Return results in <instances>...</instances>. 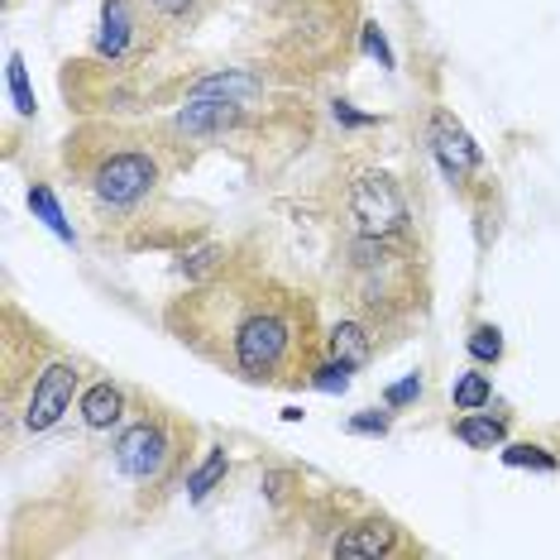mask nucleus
<instances>
[{"label": "nucleus", "instance_id": "obj_1", "mask_svg": "<svg viewBox=\"0 0 560 560\" xmlns=\"http://www.w3.org/2000/svg\"><path fill=\"white\" fill-rule=\"evenodd\" d=\"M292 346V326L278 312H254L240 322L235 330V364L245 369L249 378H273L278 364L288 360Z\"/></svg>", "mask_w": 560, "mask_h": 560}, {"label": "nucleus", "instance_id": "obj_2", "mask_svg": "<svg viewBox=\"0 0 560 560\" xmlns=\"http://www.w3.org/2000/svg\"><path fill=\"white\" fill-rule=\"evenodd\" d=\"M350 215H354V225H360V235L388 240L407 225V201H402L398 187H393V177L364 173L350 192Z\"/></svg>", "mask_w": 560, "mask_h": 560}, {"label": "nucleus", "instance_id": "obj_3", "mask_svg": "<svg viewBox=\"0 0 560 560\" xmlns=\"http://www.w3.org/2000/svg\"><path fill=\"white\" fill-rule=\"evenodd\" d=\"M159 183V168L149 154H110L96 168V197L110 201V207H130Z\"/></svg>", "mask_w": 560, "mask_h": 560}, {"label": "nucleus", "instance_id": "obj_4", "mask_svg": "<svg viewBox=\"0 0 560 560\" xmlns=\"http://www.w3.org/2000/svg\"><path fill=\"white\" fill-rule=\"evenodd\" d=\"M72 393H78V369L72 364H48L34 384V398H30V412H24V427L30 431H48L58 427V417L72 407Z\"/></svg>", "mask_w": 560, "mask_h": 560}, {"label": "nucleus", "instance_id": "obj_5", "mask_svg": "<svg viewBox=\"0 0 560 560\" xmlns=\"http://www.w3.org/2000/svg\"><path fill=\"white\" fill-rule=\"evenodd\" d=\"M163 460H168V441H163V431L149 427V422L130 427L120 436V445H116V465L130 479H154L163 469Z\"/></svg>", "mask_w": 560, "mask_h": 560}, {"label": "nucleus", "instance_id": "obj_6", "mask_svg": "<svg viewBox=\"0 0 560 560\" xmlns=\"http://www.w3.org/2000/svg\"><path fill=\"white\" fill-rule=\"evenodd\" d=\"M431 149H436V159H441V168H445V177H451V183H465V177L479 168L475 139H469L451 116H436V120H431Z\"/></svg>", "mask_w": 560, "mask_h": 560}, {"label": "nucleus", "instance_id": "obj_7", "mask_svg": "<svg viewBox=\"0 0 560 560\" xmlns=\"http://www.w3.org/2000/svg\"><path fill=\"white\" fill-rule=\"evenodd\" d=\"M231 125H240V101H225V96H187L183 116H177L183 135H221Z\"/></svg>", "mask_w": 560, "mask_h": 560}, {"label": "nucleus", "instance_id": "obj_8", "mask_svg": "<svg viewBox=\"0 0 560 560\" xmlns=\"http://www.w3.org/2000/svg\"><path fill=\"white\" fill-rule=\"evenodd\" d=\"M398 546V532L388 522H360L336 541V556H388Z\"/></svg>", "mask_w": 560, "mask_h": 560}, {"label": "nucleus", "instance_id": "obj_9", "mask_svg": "<svg viewBox=\"0 0 560 560\" xmlns=\"http://www.w3.org/2000/svg\"><path fill=\"white\" fill-rule=\"evenodd\" d=\"M125 44H130V10H125V0H106V5H101L96 54L101 58H120Z\"/></svg>", "mask_w": 560, "mask_h": 560}, {"label": "nucleus", "instance_id": "obj_10", "mask_svg": "<svg viewBox=\"0 0 560 560\" xmlns=\"http://www.w3.org/2000/svg\"><path fill=\"white\" fill-rule=\"evenodd\" d=\"M120 412H125V398H120L116 384H96L82 398V422L92 427V431H110V427L120 422Z\"/></svg>", "mask_w": 560, "mask_h": 560}, {"label": "nucleus", "instance_id": "obj_11", "mask_svg": "<svg viewBox=\"0 0 560 560\" xmlns=\"http://www.w3.org/2000/svg\"><path fill=\"white\" fill-rule=\"evenodd\" d=\"M259 92V82L249 78V72H215V78H201L197 86H192V96H225V101H245Z\"/></svg>", "mask_w": 560, "mask_h": 560}, {"label": "nucleus", "instance_id": "obj_12", "mask_svg": "<svg viewBox=\"0 0 560 560\" xmlns=\"http://www.w3.org/2000/svg\"><path fill=\"white\" fill-rule=\"evenodd\" d=\"M330 360L336 364H346V369H360L369 360V336H364V326H336L330 330Z\"/></svg>", "mask_w": 560, "mask_h": 560}, {"label": "nucleus", "instance_id": "obj_13", "mask_svg": "<svg viewBox=\"0 0 560 560\" xmlns=\"http://www.w3.org/2000/svg\"><path fill=\"white\" fill-rule=\"evenodd\" d=\"M455 436H460L465 445H475V451H493V445H503L508 427L499 422V417H465V422L455 427Z\"/></svg>", "mask_w": 560, "mask_h": 560}, {"label": "nucleus", "instance_id": "obj_14", "mask_svg": "<svg viewBox=\"0 0 560 560\" xmlns=\"http://www.w3.org/2000/svg\"><path fill=\"white\" fill-rule=\"evenodd\" d=\"M30 207H34V215H39L48 231H54L58 240H68V245H72V225L62 221V207H58V197L48 192V187H34V192H30Z\"/></svg>", "mask_w": 560, "mask_h": 560}, {"label": "nucleus", "instance_id": "obj_15", "mask_svg": "<svg viewBox=\"0 0 560 560\" xmlns=\"http://www.w3.org/2000/svg\"><path fill=\"white\" fill-rule=\"evenodd\" d=\"M5 78H10V96H15V110H20V116H34V86H30V72H24V58H20V54H10Z\"/></svg>", "mask_w": 560, "mask_h": 560}, {"label": "nucleus", "instance_id": "obj_16", "mask_svg": "<svg viewBox=\"0 0 560 560\" xmlns=\"http://www.w3.org/2000/svg\"><path fill=\"white\" fill-rule=\"evenodd\" d=\"M489 398H493V388L483 374H465L460 384H455V407H460V412H479Z\"/></svg>", "mask_w": 560, "mask_h": 560}, {"label": "nucleus", "instance_id": "obj_17", "mask_svg": "<svg viewBox=\"0 0 560 560\" xmlns=\"http://www.w3.org/2000/svg\"><path fill=\"white\" fill-rule=\"evenodd\" d=\"M221 475H225V451H211V460L201 465L192 479H187V493H192V503L207 499V493L215 489V479H221Z\"/></svg>", "mask_w": 560, "mask_h": 560}, {"label": "nucleus", "instance_id": "obj_18", "mask_svg": "<svg viewBox=\"0 0 560 560\" xmlns=\"http://www.w3.org/2000/svg\"><path fill=\"white\" fill-rule=\"evenodd\" d=\"M469 354H475V360H499L503 354V336H499V326H479L475 336H469Z\"/></svg>", "mask_w": 560, "mask_h": 560}, {"label": "nucleus", "instance_id": "obj_19", "mask_svg": "<svg viewBox=\"0 0 560 560\" xmlns=\"http://www.w3.org/2000/svg\"><path fill=\"white\" fill-rule=\"evenodd\" d=\"M312 388H322V393H346V388H350V369L336 364V360L322 364V369L312 374Z\"/></svg>", "mask_w": 560, "mask_h": 560}, {"label": "nucleus", "instance_id": "obj_20", "mask_svg": "<svg viewBox=\"0 0 560 560\" xmlns=\"http://www.w3.org/2000/svg\"><path fill=\"white\" fill-rule=\"evenodd\" d=\"M508 465H537V469H556V460L541 451V445H508L503 451Z\"/></svg>", "mask_w": 560, "mask_h": 560}, {"label": "nucleus", "instance_id": "obj_21", "mask_svg": "<svg viewBox=\"0 0 560 560\" xmlns=\"http://www.w3.org/2000/svg\"><path fill=\"white\" fill-rule=\"evenodd\" d=\"M417 398H422V378H417V374H407L402 384H393V388L384 393L388 407H407V402H417Z\"/></svg>", "mask_w": 560, "mask_h": 560}, {"label": "nucleus", "instance_id": "obj_22", "mask_svg": "<svg viewBox=\"0 0 560 560\" xmlns=\"http://www.w3.org/2000/svg\"><path fill=\"white\" fill-rule=\"evenodd\" d=\"M350 431H354V436H388V412H360V417H350Z\"/></svg>", "mask_w": 560, "mask_h": 560}, {"label": "nucleus", "instance_id": "obj_23", "mask_svg": "<svg viewBox=\"0 0 560 560\" xmlns=\"http://www.w3.org/2000/svg\"><path fill=\"white\" fill-rule=\"evenodd\" d=\"M364 54L378 58V68H393V48H388V39L374 30V24H364Z\"/></svg>", "mask_w": 560, "mask_h": 560}, {"label": "nucleus", "instance_id": "obj_24", "mask_svg": "<svg viewBox=\"0 0 560 560\" xmlns=\"http://www.w3.org/2000/svg\"><path fill=\"white\" fill-rule=\"evenodd\" d=\"M336 120H340V125H354V130H364V125H374V116H360V110H354L350 101H336Z\"/></svg>", "mask_w": 560, "mask_h": 560}, {"label": "nucleus", "instance_id": "obj_25", "mask_svg": "<svg viewBox=\"0 0 560 560\" xmlns=\"http://www.w3.org/2000/svg\"><path fill=\"white\" fill-rule=\"evenodd\" d=\"M149 5H154V10H159V15H168V20H183V15H187V10H192V5H197V0H149Z\"/></svg>", "mask_w": 560, "mask_h": 560}, {"label": "nucleus", "instance_id": "obj_26", "mask_svg": "<svg viewBox=\"0 0 560 560\" xmlns=\"http://www.w3.org/2000/svg\"><path fill=\"white\" fill-rule=\"evenodd\" d=\"M215 259H221V249H215V245H211V249H201V254H192V264H187V269H192V273H207V269H211V264H215Z\"/></svg>", "mask_w": 560, "mask_h": 560}]
</instances>
